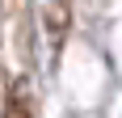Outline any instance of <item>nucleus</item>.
Here are the masks:
<instances>
[{
    "label": "nucleus",
    "mask_w": 122,
    "mask_h": 118,
    "mask_svg": "<svg viewBox=\"0 0 122 118\" xmlns=\"http://www.w3.org/2000/svg\"><path fill=\"white\" fill-rule=\"evenodd\" d=\"M4 118H38L34 114V97H30V84H17L4 101Z\"/></svg>",
    "instance_id": "nucleus-1"
}]
</instances>
